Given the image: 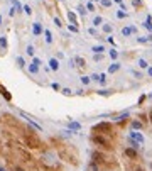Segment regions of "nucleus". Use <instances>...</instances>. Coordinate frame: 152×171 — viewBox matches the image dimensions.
<instances>
[{"instance_id": "1", "label": "nucleus", "mask_w": 152, "mask_h": 171, "mask_svg": "<svg viewBox=\"0 0 152 171\" xmlns=\"http://www.w3.org/2000/svg\"><path fill=\"white\" fill-rule=\"evenodd\" d=\"M112 129V125L108 124V122H98V124L93 125V131L95 132H107Z\"/></svg>"}, {"instance_id": "2", "label": "nucleus", "mask_w": 152, "mask_h": 171, "mask_svg": "<svg viewBox=\"0 0 152 171\" xmlns=\"http://www.w3.org/2000/svg\"><path fill=\"white\" fill-rule=\"evenodd\" d=\"M130 139H134V141H137L139 142V144H144V142H145V139H144V136H142L140 134V132H139V131H134V132H130Z\"/></svg>"}, {"instance_id": "3", "label": "nucleus", "mask_w": 152, "mask_h": 171, "mask_svg": "<svg viewBox=\"0 0 152 171\" xmlns=\"http://www.w3.org/2000/svg\"><path fill=\"white\" fill-rule=\"evenodd\" d=\"M42 159L46 161L47 164H56V156H54L52 153H49V151L42 154Z\"/></svg>"}, {"instance_id": "4", "label": "nucleus", "mask_w": 152, "mask_h": 171, "mask_svg": "<svg viewBox=\"0 0 152 171\" xmlns=\"http://www.w3.org/2000/svg\"><path fill=\"white\" fill-rule=\"evenodd\" d=\"M68 129L71 132H78V131H81V124L80 122H76V120H71V122L68 124Z\"/></svg>"}, {"instance_id": "5", "label": "nucleus", "mask_w": 152, "mask_h": 171, "mask_svg": "<svg viewBox=\"0 0 152 171\" xmlns=\"http://www.w3.org/2000/svg\"><path fill=\"white\" fill-rule=\"evenodd\" d=\"M93 142H95V144L103 146V147H107V146H108V141H107L105 137H101V136H93Z\"/></svg>"}, {"instance_id": "6", "label": "nucleus", "mask_w": 152, "mask_h": 171, "mask_svg": "<svg viewBox=\"0 0 152 171\" xmlns=\"http://www.w3.org/2000/svg\"><path fill=\"white\" fill-rule=\"evenodd\" d=\"M32 34L34 36H41V34H42V27H41L39 22H34L32 24Z\"/></svg>"}, {"instance_id": "7", "label": "nucleus", "mask_w": 152, "mask_h": 171, "mask_svg": "<svg viewBox=\"0 0 152 171\" xmlns=\"http://www.w3.org/2000/svg\"><path fill=\"white\" fill-rule=\"evenodd\" d=\"M49 69H52V71H58V69H59V61L56 58L49 59Z\"/></svg>"}, {"instance_id": "8", "label": "nucleus", "mask_w": 152, "mask_h": 171, "mask_svg": "<svg viewBox=\"0 0 152 171\" xmlns=\"http://www.w3.org/2000/svg\"><path fill=\"white\" fill-rule=\"evenodd\" d=\"M27 142L31 144V147H39V146H41V141L37 137H32V136H29V137H27Z\"/></svg>"}, {"instance_id": "9", "label": "nucleus", "mask_w": 152, "mask_h": 171, "mask_svg": "<svg viewBox=\"0 0 152 171\" xmlns=\"http://www.w3.org/2000/svg\"><path fill=\"white\" fill-rule=\"evenodd\" d=\"M74 59V65L78 66V68H85L86 66V61H85L83 58H80V56H76V58H73Z\"/></svg>"}, {"instance_id": "10", "label": "nucleus", "mask_w": 152, "mask_h": 171, "mask_svg": "<svg viewBox=\"0 0 152 171\" xmlns=\"http://www.w3.org/2000/svg\"><path fill=\"white\" fill-rule=\"evenodd\" d=\"M125 154H127L128 158H137V151H135L134 147H127V149H125Z\"/></svg>"}, {"instance_id": "11", "label": "nucleus", "mask_w": 152, "mask_h": 171, "mask_svg": "<svg viewBox=\"0 0 152 171\" xmlns=\"http://www.w3.org/2000/svg\"><path fill=\"white\" fill-rule=\"evenodd\" d=\"M10 4H12V7H14L17 12H22V4L19 2V0H10Z\"/></svg>"}, {"instance_id": "12", "label": "nucleus", "mask_w": 152, "mask_h": 171, "mask_svg": "<svg viewBox=\"0 0 152 171\" xmlns=\"http://www.w3.org/2000/svg\"><path fill=\"white\" fill-rule=\"evenodd\" d=\"M132 129H134V131H140V129H142V122H140V120H132Z\"/></svg>"}, {"instance_id": "13", "label": "nucleus", "mask_w": 152, "mask_h": 171, "mask_svg": "<svg viewBox=\"0 0 152 171\" xmlns=\"http://www.w3.org/2000/svg\"><path fill=\"white\" fill-rule=\"evenodd\" d=\"M27 122H29V125H31V127H34V129H36V131H42V127H41V125L37 124V122H36V120H34V119H29V120H27Z\"/></svg>"}, {"instance_id": "14", "label": "nucleus", "mask_w": 152, "mask_h": 171, "mask_svg": "<svg viewBox=\"0 0 152 171\" xmlns=\"http://www.w3.org/2000/svg\"><path fill=\"white\" fill-rule=\"evenodd\" d=\"M101 29H103V32H105V34H112L113 26H112V24H103V26H101Z\"/></svg>"}, {"instance_id": "15", "label": "nucleus", "mask_w": 152, "mask_h": 171, "mask_svg": "<svg viewBox=\"0 0 152 171\" xmlns=\"http://www.w3.org/2000/svg\"><path fill=\"white\" fill-rule=\"evenodd\" d=\"M44 36H46V43H47V44H51V43H52V32H51L49 29H46V31H44Z\"/></svg>"}, {"instance_id": "16", "label": "nucleus", "mask_w": 152, "mask_h": 171, "mask_svg": "<svg viewBox=\"0 0 152 171\" xmlns=\"http://www.w3.org/2000/svg\"><path fill=\"white\" fill-rule=\"evenodd\" d=\"M76 10H78V14L81 15V17H85V15H86V7H85V5H78V7H76Z\"/></svg>"}, {"instance_id": "17", "label": "nucleus", "mask_w": 152, "mask_h": 171, "mask_svg": "<svg viewBox=\"0 0 152 171\" xmlns=\"http://www.w3.org/2000/svg\"><path fill=\"white\" fill-rule=\"evenodd\" d=\"M29 73H32V75H37V73H39V66H36L34 63H31V65H29Z\"/></svg>"}, {"instance_id": "18", "label": "nucleus", "mask_w": 152, "mask_h": 171, "mask_svg": "<svg viewBox=\"0 0 152 171\" xmlns=\"http://www.w3.org/2000/svg\"><path fill=\"white\" fill-rule=\"evenodd\" d=\"M144 27H145V29H149V31H152V17H150V15H147V20L144 22Z\"/></svg>"}, {"instance_id": "19", "label": "nucleus", "mask_w": 152, "mask_h": 171, "mask_svg": "<svg viewBox=\"0 0 152 171\" xmlns=\"http://www.w3.org/2000/svg\"><path fill=\"white\" fill-rule=\"evenodd\" d=\"M118 69H120V65H118V63H113V65L108 68V73H110V75H112V73H117V71H118Z\"/></svg>"}, {"instance_id": "20", "label": "nucleus", "mask_w": 152, "mask_h": 171, "mask_svg": "<svg viewBox=\"0 0 152 171\" xmlns=\"http://www.w3.org/2000/svg\"><path fill=\"white\" fill-rule=\"evenodd\" d=\"M68 19H69V22H71V24H74V26H76V22H78V20H76V14H74V12L69 10L68 12Z\"/></svg>"}, {"instance_id": "21", "label": "nucleus", "mask_w": 152, "mask_h": 171, "mask_svg": "<svg viewBox=\"0 0 152 171\" xmlns=\"http://www.w3.org/2000/svg\"><path fill=\"white\" fill-rule=\"evenodd\" d=\"M91 24H93L95 27H96V26H101V24H103V19H101L100 15H96V17L93 19V22H91Z\"/></svg>"}, {"instance_id": "22", "label": "nucleus", "mask_w": 152, "mask_h": 171, "mask_svg": "<svg viewBox=\"0 0 152 171\" xmlns=\"http://www.w3.org/2000/svg\"><path fill=\"white\" fill-rule=\"evenodd\" d=\"M9 43H7V37L5 36H0V47H4V49H7Z\"/></svg>"}, {"instance_id": "23", "label": "nucleus", "mask_w": 152, "mask_h": 171, "mask_svg": "<svg viewBox=\"0 0 152 171\" xmlns=\"http://www.w3.org/2000/svg\"><path fill=\"white\" fill-rule=\"evenodd\" d=\"M101 59H103V53H93V61L95 63L101 61Z\"/></svg>"}, {"instance_id": "24", "label": "nucleus", "mask_w": 152, "mask_h": 171, "mask_svg": "<svg viewBox=\"0 0 152 171\" xmlns=\"http://www.w3.org/2000/svg\"><path fill=\"white\" fill-rule=\"evenodd\" d=\"M15 61H17L19 68H25V61H24V58H22V56H17V59H15Z\"/></svg>"}, {"instance_id": "25", "label": "nucleus", "mask_w": 152, "mask_h": 171, "mask_svg": "<svg viewBox=\"0 0 152 171\" xmlns=\"http://www.w3.org/2000/svg\"><path fill=\"white\" fill-rule=\"evenodd\" d=\"M91 51H93V53H103V51H105V47L101 46V44H98V46L91 47Z\"/></svg>"}, {"instance_id": "26", "label": "nucleus", "mask_w": 152, "mask_h": 171, "mask_svg": "<svg viewBox=\"0 0 152 171\" xmlns=\"http://www.w3.org/2000/svg\"><path fill=\"white\" fill-rule=\"evenodd\" d=\"M25 53H27V54H29V56H34V53H36V49H34V46H32V44H29V46L25 47Z\"/></svg>"}, {"instance_id": "27", "label": "nucleus", "mask_w": 152, "mask_h": 171, "mask_svg": "<svg viewBox=\"0 0 152 171\" xmlns=\"http://www.w3.org/2000/svg\"><path fill=\"white\" fill-rule=\"evenodd\" d=\"M100 97H110V93H112V90H98L96 91Z\"/></svg>"}, {"instance_id": "28", "label": "nucleus", "mask_w": 152, "mask_h": 171, "mask_svg": "<svg viewBox=\"0 0 152 171\" xmlns=\"http://www.w3.org/2000/svg\"><path fill=\"white\" fill-rule=\"evenodd\" d=\"M61 93L64 95V97H71V95H73V90H71V88H61Z\"/></svg>"}, {"instance_id": "29", "label": "nucleus", "mask_w": 152, "mask_h": 171, "mask_svg": "<svg viewBox=\"0 0 152 171\" xmlns=\"http://www.w3.org/2000/svg\"><path fill=\"white\" fill-rule=\"evenodd\" d=\"M137 65L140 66V68H149V63L145 61L144 58H140V59H139V61H137Z\"/></svg>"}, {"instance_id": "30", "label": "nucleus", "mask_w": 152, "mask_h": 171, "mask_svg": "<svg viewBox=\"0 0 152 171\" xmlns=\"http://www.w3.org/2000/svg\"><path fill=\"white\" fill-rule=\"evenodd\" d=\"M100 4L105 9H108V7H112V0H100Z\"/></svg>"}, {"instance_id": "31", "label": "nucleus", "mask_w": 152, "mask_h": 171, "mask_svg": "<svg viewBox=\"0 0 152 171\" xmlns=\"http://www.w3.org/2000/svg\"><path fill=\"white\" fill-rule=\"evenodd\" d=\"M122 36H132L130 27H123V29H122Z\"/></svg>"}, {"instance_id": "32", "label": "nucleus", "mask_w": 152, "mask_h": 171, "mask_svg": "<svg viewBox=\"0 0 152 171\" xmlns=\"http://www.w3.org/2000/svg\"><path fill=\"white\" fill-rule=\"evenodd\" d=\"M110 58H112L113 61H115V59L118 58V53H117V49H110Z\"/></svg>"}, {"instance_id": "33", "label": "nucleus", "mask_w": 152, "mask_h": 171, "mask_svg": "<svg viewBox=\"0 0 152 171\" xmlns=\"http://www.w3.org/2000/svg\"><path fill=\"white\" fill-rule=\"evenodd\" d=\"M22 10H24L27 15H31V14H32V9H31L29 5H22Z\"/></svg>"}, {"instance_id": "34", "label": "nucleus", "mask_w": 152, "mask_h": 171, "mask_svg": "<svg viewBox=\"0 0 152 171\" xmlns=\"http://www.w3.org/2000/svg\"><path fill=\"white\" fill-rule=\"evenodd\" d=\"M86 10L88 12H93L95 10V4H93V2H88V4H86Z\"/></svg>"}, {"instance_id": "35", "label": "nucleus", "mask_w": 152, "mask_h": 171, "mask_svg": "<svg viewBox=\"0 0 152 171\" xmlns=\"http://www.w3.org/2000/svg\"><path fill=\"white\" fill-rule=\"evenodd\" d=\"M0 90H2V95H4L5 99H7V100H10V93H7V90H5L4 87H0Z\"/></svg>"}, {"instance_id": "36", "label": "nucleus", "mask_w": 152, "mask_h": 171, "mask_svg": "<svg viewBox=\"0 0 152 171\" xmlns=\"http://www.w3.org/2000/svg\"><path fill=\"white\" fill-rule=\"evenodd\" d=\"M19 115H20V117H24L25 120H29V119H34L32 115H29V113H25V112H19Z\"/></svg>"}, {"instance_id": "37", "label": "nucleus", "mask_w": 152, "mask_h": 171, "mask_svg": "<svg viewBox=\"0 0 152 171\" xmlns=\"http://www.w3.org/2000/svg\"><path fill=\"white\" fill-rule=\"evenodd\" d=\"M128 142H130V146H132V147H134V149H137L139 146H140L137 141H134V139H128Z\"/></svg>"}, {"instance_id": "38", "label": "nucleus", "mask_w": 152, "mask_h": 171, "mask_svg": "<svg viewBox=\"0 0 152 171\" xmlns=\"http://www.w3.org/2000/svg\"><path fill=\"white\" fill-rule=\"evenodd\" d=\"M137 43L139 44H145V43H149V37H137Z\"/></svg>"}, {"instance_id": "39", "label": "nucleus", "mask_w": 152, "mask_h": 171, "mask_svg": "<svg viewBox=\"0 0 152 171\" xmlns=\"http://www.w3.org/2000/svg\"><path fill=\"white\" fill-rule=\"evenodd\" d=\"M132 5H134L135 9H137V7H142V0H132Z\"/></svg>"}, {"instance_id": "40", "label": "nucleus", "mask_w": 152, "mask_h": 171, "mask_svg": "<svg viewBox=\"0 0 152 171\" xmlns=\"http://www.w3.org/2000/svg\"><path fill=\"white\" fill-rule=\"evenodd\" d=\"M117 17H118V19H125V17H127V12L118 10V12H117Z\"/></svg>"}, {"instance_id": "41", "label": "nucleus", "mask_w": 152, "mask_h": 171, "mask_svg": "<svg viewBox=\"0 0 152 171\" xmlns=\"http://www.w3.org/2000/svg\"><path fill=\"white\" fill-rule=\"evenodd\" d=\"M32 63H34L36 66H41V65H42V61H41L39 58H36V56H32Z\"/></svg>"}, {"instance_id": "42", "label": "nucleus", "mask_w": 152, "mask_h": 171, "mask_svg": "<svg viewBox=\"0 0 152 171\" xmlns=\"http://www.w3.org/2000/svg\"><path fill=\"white\" fill-rule=\"evenodd\" d=\"M80 80H81V83H83V85H88V83L91 81V80H90V76H81Z\"/></svg>"}, {"instance_id": "43", "label": "nucleus", "mask_w": 152, "mask_h": 171, "mask_svg": "<svg viewBox=\"0 0 152 171\" xmlns=\"http://www.w3.org/2000/svg\"><path fill=\"white\" fill-rule=\"evenodd\" d=\"M90 80L91 81H98V80H100V75H98V73H93V75L90 76Z\"/></svg>"}, {"instance_id": "44", "label": "nucleus", "mask_w": 152, "mask_h": 171, "mask_svg": "<svg viewBox=\"0 0 152 171\" xmlns=\"http://www.w3.org/2000/svg\"><path fill=\"white\" fill-rule=\"evenodd\" d=\"M68 29L71 31V32H78V27H76L74 24H69V26H68Z\"/></svg>"}, {"instance_id": "45", "label": "nucleus", "mask_w": 152, "mask_h": 171, "mask_svg": "<svg viewBox=\"0 0 152 171\" xmlns=\"http://www.w3.org/2000/svg\"><path fill=\"white\" fill-rule=\"evenodd\" d=\"M54 24H56V27H61V26H63L61 19H59V17H54Z\"/></svg>"}, {"instance_id": "46", "label": "nucleus", "mask_w": 152, "mask_h": 171, "mask_svg": "<svg viewBox=\"0 0 152 171\" xmlns=\"http://www.w3.org/2000/svg\"><path fill=\"white\" fill-rule=\"evenodd\" d=\"M90 169H91V171H100V168H98V164L91 163V164H90Z\"/></svg>"}, {"instance_id": "47", "label": "nucleus", "mask_w": 152, "mask_h": 171, "mask_svg": "<svg viewBox=\"0 0 152 171\" xmlns=\"http://www.w3.org/2000/svg\"><path fill=\"white\" fill-rule=\"evenodd\" d=\"M88 34H90V36H96V29H95V27H90V29H88Z\"/></svg>"}, {"instance_id": "48", "label": "nucleus", "mask_w": 152, "mask_h": 171, "mask_svg": "<svg viewBox=\"0 0 152 171\" xmlns=\"http://www.w3.org/2000/svg\"><path fill=\"white\" fill-rule=\"evenodd\" d=\"M51 87H52V90H56V91H59V90H61L59 83H51Z\"/></svg>"}, {"instance_id": "49", "label": "nucleus", "mask_w": 152, "mask_h": 171, "mask_svg": "<svg viewBox=\"0 0 152 171\" xmlns=\"http://www.w3.org/2000/svg\"><path fill=\"white\" fill-rule=\"evenodd\" d=\"M15 14H17V10H15V9L12 7V9H10V12H9V15H10V17H14Z\"/></svg>"}, {"instance_id": "50", "label": "nucleus", "mask_w": 152, "mask_h": 171, "mask_svg": "<svg viewBox=\"0 0 152 171\" xmlns=\"http://www.w3.org/2000/svg\"><path fill=\"white\" fill-rule=\"evenodd\" d=\"M107 43H110V44H115V41H113V37H112V36H108V37H107Z\"/></svg>"}, {"instance_id": "51", "label": "nucleus", "mask_w": 152, "mask_h": 171, "mask_svg": "<svg viewBox=\"0 0 152 171\" xmlns=\"http://www.w3.org/2000/svg\"><path fill=\"white\" fill-rule=\"evenodd\" d=\"M69 68H76V65H74V59H71V61H69Z\"/></svg>"}, {"instance_id": "52", "label": "nucleus", "mask_w": 152, "mask_h": 171, "mask_svg": "<svg viewBox=\"0 0 152 171\" xmlns=\"http://www.w3.org/2000/svg\"><path fill=\"white\" fill-rule=\"evenodd\" d=\"M132 75H135L137 78H142V73H137V71H132Z\"/></svg>"}, {"instance_id": "53", "label": "nucleus", "mask_w": 152, "mask_h": 171, "mask_svg": "<svg viewBox=\"0 0 152 171\" xmlns=\"http://www.w3.org/2000/svg\"><path fill=\"white\" fill-rule=\"evenodd\" d=\"M130 31H132V34H137V27L132 26V27H130Z\"/></svg>"}, {"instance_id": "54", "label": "nucleus", "mask_w": 152, "mask_h": 171, "mask_svg": "<svg viewBox=\"0 0 152 171\" xmlns=\"http://www.w3.org/2000/svg\"><path fill=\"white\" fill-rule=\"evenodd\" d=\"M14 171H25V169H24V168H20V166H17V168H15Z\"/></svg>"}, {"instance_id": "55", "label": "nucleus", "mask_w": 152, "mask_h": 171, "mask_svg": "<svg viewBox=\"0 0 152 171\" xmlns=\"http://www.w3.org/2000/svg\"><path fill=\"white\" fill-rule=\"evenodd\" d=\"M147 73H149V76H152V68H149V69H147Z\"/></svg>"}, {"instance_id": "56", "label": "nucleus", "mask_w": 152, "mask_h": 171, "mask_svg": "<svg viewBox=\"0 0 152 171\" xmlns=\"http://www.w3.org/2000/svg\"><path fill=\"white\" fill-rule=\"evenodd\" d=\"M115 2H117V4H120V5H122V4H123L122 0H115Z\"/></svg>"}, {"instance_id": "57", "label": "nucleus", "mask_w": 152, "mask_h": 171, "mask_svg": "<svg viewBox=\"0 0 152 171\" xmlns=\"http://www.w3.org/2000/svg\"><path fill=\"white\" fill-rule=\"evenodd\" d=\"M149 117H150V122H152V110H150V113H149Z\"/></svg>"}, {"instance_id": "58", "label": "nucleus", "mask_w": 152, "mask_h": 171, "mask_svg": "<svg viewBox=\"0 0 152 171\" xmlns=\"http://www.w3.org/2000/svg\"><path fill=\"white\" fill-rule=\"evenodd\" d=\"M0 171H7V169H5V168H2V166H0Z\"/></svg>"}, {"instance_id": "59", "label": "nucleus", "mask_w": 152, "mask_h": 171, "mask_svg": "<svg viewBox=\"0 0 152 171\" xmlns=\"http://www.w3.org/2000/svg\"><path fill=\"white\" fill-rule=\"evenodd\" d=\"M0 26H2V15H0Z\"/></svg>"}, {"instance_id": "60", "label": "nucleus", "mask_w": 152, "mask_h": 171, "mask_svg": "<svg viewBox=\"0 0 152 171\" xmlns=\"http://www.w3.org/2000/svg\"><path fill=\"white\" fill-rule=\"evenodd\" d=\"M90 2H100V0H90Z\"/></svg>"}, {"instance_id": "61", "label": "nucleus", "mask_w": 152, "mask_h": 171, "mask_svg": "<svg viewBox=\"0 0 152 171\" xmlns=\"http://www.w3.org/2000/svg\"><path fill=\"white\" fill-rule=\"evenodd\" d=\"M108 171H110V169H108Z\"/></svg>"}]
</instances>
